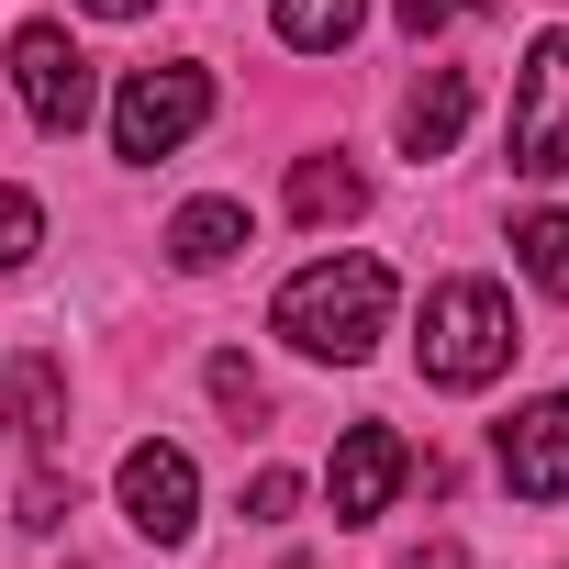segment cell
Returning <instances> with one entry per match:
<instances>
[{"mask_svg": "<svg viewBox=\"0 0 569 569\" xmlns=\"http://www.w3.org/2000/svg\"><path fill=\"white\" fill-rule=\"evenodd\" d=\"M502 146H513V168H525V179H558V168H569V23L525 46V68H513V123H502Z\"/></svg>", "mask_w": 569, "mask_h": 569, "instance_id": "obj_4", "label": "cell"}, {"mask_svg": "<svg viewBox=\"0 0 569 569\" xmlns=\"http://www.w3.org/2000/svg\"><path fill=\"white\" fill-rule=\"evenodd\" d=\"M391 12H402V34L425 46V34H447L458 12H502V0H391Z\"/></svg>", "mask_w": 569, "mask_h": 569, "instance_id": "obj_18", "label": "cell"}, {"mask_svg": "<svg viewBox=\"0 0 569 569\" xmlns=\"http://www.w3.org/2000/svg\"><path fill=\"white\" fill-rule=\"evenodd\" d=\"M358 23H369V0H279V46H302V57H336Z\"/></svg>", "mask_w": 569, "mask_h": 569, "instance_id": "obj_14", "label": "cell"}, {"mask_svg": "<svg viewBox=\"0 0 569 569\" xmlns=\"http://www.w3.org/2000/svg\"><path fill=\"white\" fill-rule=\"evenodd\" d=\"M79 12H101V23H123V12H146V0H79Z\"/></svg>", "mask_w": 569, "mask_h": 569, "instance_id": "obj_21", "label": "cell"}, {"mask_svg": "<svg viewBox=\"0 0 569 569\" xmlns=\"http://www.w3.org/2000/svg\"><path fill=\"white\" fill-rule=\"evenodd\" d=\"M391 302H402V279H391L380 257L336 246V257H313V268H291V279H279L268 325L291 336L302 358H325V369H358V358L391 336Z\"/></svg>", "mask_w": 569, "mask_h": 569, "instance_id": "obj_1", "label": "cell"}, {"mask_svg": "<svg viewBox=\"0 0 569 569\" xmlns=\"http://www.w3.org/2000/svg\"><path fill=\"white\" fill-rule=\"evenodd\" d=\"M458 134H469V68H425V79H413V101H402V157H413V168H436Z\"/></svg>", "mask_w": 569, "mask_h": 569, "instance_id": "obj_10", "label": "cell"}, {"mask_svg": "<svg viewBox=\"0 0 569 569\" xmlns=\"http://www.w3.org/2000/svg\"><path fill=\"white\" fill-rule=\"evenodd\" d=\"M402 569H469V547L458 536H425V547H402Z\"/></svg>", "mask_w": 569, "mask_h": 569, "instance_id": "obj_20", "label": "cell"}, {"mask_svg": "<svg viewBox=\"0 0 569 569\" xmlns=\"http://www.w3.org/2000/svg\"><path fill=\"white\" fill-rule=\"evenodd\" d=\"M502 480L525 502H558L569 491V391H536L513 425H502Z\"/></svg>", "mask_w": 569, "mask_h": 569, "instance_id": "obj_8", "label": "cell"}, {"mask_svg": "<svg viewBox=\"0 0 569 569\" xmlns=\"http://www.w3.org/2000/svg\"><path fill=\"white\" fill-rule=\"evenodd\" d=\"M201 123H212V68H190V57H168V68H134V79L112 90V157H123V168H157V157H179Z\"/></svg>", "mask_w": 569, "mask_h": 569, "instance_id": "obj_3", "label": "cell"}, {"mask_svg": "<svg viewBox=\"0 0 569 569\" xmlns=\"http://www.w3.org/2000/svg\"><path fill=\"white\" fill-rule=\"evenodd\" d=\"M212 402H223V413H257V369H246V358H212Z\"/></svg>", "mask_w": 569, "mask_h": 569, "instance_id": "obj_19", "label": "cell"}, {"mask_svg": "<svg viewBox=\"0 0 569 569\" xmlns=\"http://www.w3.org/2000/svg\"><path fill=\"white\" fill-rule=\"evenodd\" d=\"M68 513H79V480H68L57 458H34V469H23V491H12V525H23V536H57Z\"/></svg>", "mask_w": 569, "mask_h": 569, "instance_id": "obj_15", "label": "cell"}, {"mask_svg": "<svg viewBox=\"0 0 569 569\" xmlns=\"http://www.w3.org/2000/svg\"><path fill=\"white\" fill-rule=\"evenodd\" d=\"M12 90H23V112H34V134H79L90 123V57H79V34L68 23H23L12 34Z\"/></svg>", "mask_w": 569, "mask_h": 569, "instance_id": "obj_6", "label": "cell"}, {"mask_svg": "<svg viewBox=\"0 0 569 569\" xmlns=\"http://www.w3.org/2000/svg\"><path fill=\"white\" fill-rule=\"evenodd\" d=\"M0 413H12V447L23 458H68V369L46 347H23L0 369Z\"/></svg>", "mask_w": 569, "mask_h": 569, "instance_id": "obj_9", "label": "cell"}, {"mask_svg": "<svg viewBox=\"0 0 569 569\" xmlns=\"http://www.w3.org/2000/svg\"><path fill=\"white\" fill-rule=\"evenodd\" d=\"M302 513V469H257L246 480V525H291Z\"/></svg>", "mask_w": 569, "mask_h": 569, "instance_id": "obj_17", "label": "cell"}, {"mask_svg": "<svg viewBox=\"0 0 569 569\" xmlns=\"http://www.w3.org/2000/svg\"><path fill=\"white\" fill-rule=\"evenodd\" d=\"M436 391H480L513 369V291L502 279H436L425 291V336H413Z\"/></svg>", "mask_w": 569, "mask_h": 569, "instance_id": "obj_2", "label": "cell"}, {"mask_svg": "<svg viewBox=\"0 0 569 569\" xmlns=\"http://www.w3.org/2000/svg\"><path fill=\"white\" fill-rule=\"evenodd\" d=\"M46 246V201L34 190H12V179H0V268H23Z\"/></svg>", "mask_w": 569, "mask_h": 569, "instance_id": "obj_16", "label": "cell"}, {"mask_svg": "<svg viewBox=\"0 0 569 569\" xmlns=\"http://www.w3.org/2000/svg\"><path fill=\"white\" fill-rule=\"evenodd\" d=\"M402 480H413V447H402L391 425H347L336 458H325V502H336V525H380V513L402 502Z\"/></svg>", "mask_w": 569, "mask_h": 569, "instance_id": "obj_7", "label": "cell"}, {"mask_svg": "<svg viewBox=\"0 0 569 569\" xmlns=\"http://www.w3.org/2000/svg\"><path fill=\"white\" fill-rule=\"evenodd\" d=\"M513 268L536 279L547 302H569V212H525L513 223Z\"/></svg>", "mask_w": 569, "mask_h": 569, "instance_id": "obj_13", "label": "cell"}, {"mask_svg": "<svg viewBox=\"0 0 569 569\" xmlns=\"http://www.w3.org/2000/svg\"><path fill=\"white\" fill-rule=\"evenodd\" d=\"M168 257H179L190 279H212V268H234V257H246V201H223V190H201V201H179V223H168Z\"/></svg>", "mask_w": 569, "mask_h": 569, "instance_id": "obj_11", "label": "cell"}, {"mask_svg": "<svg viewBox=\"0 0 569 569\" xmlns=\"http://www.w3.org/2000/svg\"><path fill=\"white\" fill-rule=\"evenodd\" d=\"M112 502H123V525H134L146 547H190V525H201V469H190V447H168V436L123 447Z\"/></svg>", "mask_w": 569, "mask_h": 569, "instance_id": "obj_5", "label": "cell"}, {"mask_svg": "<svg viewBox=\"0 0 569 569\" xmlns=\"http://www.w3.org/2000/svg\"><path fill=\"white\" fill-rule=\"evenodd\" d=\"M291 212H302V223H358V212H369V168L302 157V168H291Z\"/></svg>", "mask_w": 569, "mask_h": 569, "instance_id": "obj_12", "label": "cell"}]
</instances>
